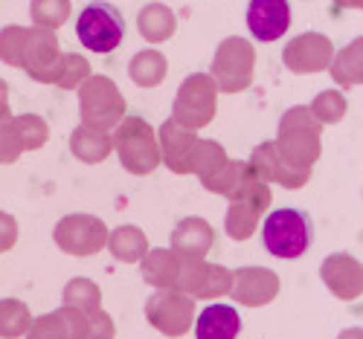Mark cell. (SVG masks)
<instances>
[{
    "instance_id": "6da1fadb",
    "label": "cell",
    "mask_w": 363,
    "mask_h": 339,
    "mask_svg": "<svg viewBox=\"0 0 363 339\" xmlns=\"http://www.w3.org/2000/svg\"><path fill=\"white\" fill-rule=\"evenodd\" d=\"M320 131L323 125L314 119V113L308 108H288L279 119L277 128V151L279 157L294 166V168H314V163L320 160L323 154V142H320Z\"/></svg>"
},
{
    "instance_id": "7a4b0ae2",
    "label": "cell",
    "mask_w": 363,
    "mask_h": 339,
    "mask_svg": "<svg viewBox=\"0 0 363 339\" xmlns=\"http://www.w3.org/2000/svg\"><path fill=\"white\" fill-rule=\"evenodd\" d=\"M116 157L123 163L125 171L145 177L155 171L163 160H160V142H157V131L148 125L143 116H125L111 134Z\"/></svg>"
},
{
    "instance_id": "3957f363",
    "label": "cell",
    "mask_w": 363,
    "mask_h": 339,
    "mask_svg": "<svg viewBox=\"0 0 363 339\" xmlns=\"http://www.w3.org/2000/svg\"><path fill=\"white\" fill-rule=\"evenodd\" d=\"M218 110V84L209 73H192L180 81L172 105V119L189 131H201L216 119Z\"/></svg>"
},
{
    "instance_id": "277c9868",
    "label": "cell",
    "mask_w": 363,
    "mask_h": 339,
    "mask_svg": "<svg viewBox=\"0 0 363 339\" xmlns=\"http://www.w3.org/2000/svg\"><path fill=\"white\" fill-rule=\"evenodd\" d=\"M79 113L82 125L113 131L125 119V96L108 76H90L79 87Z\"/></svg>"
},
{
    "instance_id": "5b68a950",
    "label": "cell",
    "mask_w": 363,
    "mask_h": 339,
    "mask_svg": "<svg viewBox=\"0 0 363 339\" xmlns=\"http://www.w3.org/2000/svg\"><path fill=\"white\" fill-rule=\"evenodd\" d=\"M264 250L274 258H299L311 246V224L299 209H277L264 218L262 226Z\"/></svg>"
},
{
    "instance_id": "8992f818",
    "label": "cell",
    "mask_w": 363,
    "mask_h": 339,
    "mask_svg": "<svg viewBox=\"0 0 363 339\" xmlns=\"http://www.w3.org/2000/svg\"><path fill=\"white\" fill-rule=\"evenodd\" d=\"M253 73H256V50L247 38H224L216 50L213 58V70L209 76L216 79L218 93H241L253 84Z\"/></svg>"
},
{
    "instance_id": "52a82bcc",
    "label": "cell",
    "mask_w": 363,
    "mask_h": 339,
    "mask_svg": "<svg viewBox=\"0 0 363 339\" xmlns=\"http://www.w3.org/2000/svg\"><path fill=\"white\" fill-rule=\"evenodd\" d=\"M76 35L84 50L105 55L113 52L125 38V18L111 4H90L76 21Z\"/></svg>"
},
{
    "instance_id": "ba28073f",
    "label": "cell",
    "mask_w": 363,
    "mask_h": 339,
    "mask_svg": "<svg viewBox=\"0 0 363 339\" xmlns=\"http://www.w3.org/2000/svg\"><path fill=\"white\" fill-rule=\"evenodd\" d=\"M108 232L111 229L105 226L102 218L79 212V214H65V218L55 224L52 241L62 253L76 255V258H87V255H96L105 250Z\"/></svg>"
},
{
    "instance_id": "9c48e42d",
    "label": "cell",
    "mask_w": 363,
    "mask_h": 339,
    "mask_svg": "<svg viewBox=\"0 0 363 339\" xmlns=\"http://www.w3.org/2000/svg\"><path fill=\"white\" fill-rule=\"evenodd\" d=\"M195 299L180 290H155V296L145 301L148 325L169 339L189 333V328L195 325Z\"/></svg>"
},
{
    "instance_id": "30bf717a",
    "label": "cell",
    "mask_w": 363,
    "mask_h": 339,
    "mask_svg": "<svg viewBox=\"0 0 363 339\" xmlns=\"http://www.w3.org/2000/svg\"><path fill=\"white\" fill-rule=\"evenodd\" d=\"M62 47L52 29L41 26H29L26 35V52H23V70L26 76L38 81V84H55V73L62 64Z\"/></svg>"
},
{
    "instance_id": "8fae6325",
    "label": "cell",
    "mask_w": 363,
    "mask_h": 339,
    "mask_svg": "<svg viewBox=\"0 0 363 339\" xmlns=\"http://www.w3.org/2000/svg\"><path fill=\"white\" fill-rule=\"evenodd\" d=\"M331 58H335V44L323 33H302L282 50V64L296 76L323 73L325 67H331Z\"/></svg>"
},
{
    "instance_id": "7c38bea8",
    "label": "cell",
    "mask_w": 363,
    "mask_h": 339,
    "mask_svg": "<svg viewBox=\"0 0 363 339\" xmlns=\"http://www.w3.org/2000/svg\"><path fill=\"white\" fill-rule=\"evenodd\" d=\"M157 142H160V160L166 163L169 171L195 174V157L201 145L198 131H189L184 125H177L174 119H166L157 131Z\"/></svg>"
},
{
    "instance_id": "4fadbf2b",
    "label": "cell",
    "mask_w": 363,
    "mask_h": 339,
    "mask_svg": "<svg viewBox=\"0 0 363 339\" xmlns=\"http://www.w3.org/2000/svg\"><path fill=\"white\" fill-rule=\"evenodd\" d=\"M279 275L267 267H238L233 272V287L230 296L233 301L245 304V307H264L279 296Z\"/></svg>"
},
{
    "instance_id": "5bb4252c",
    "label": "cell",
    "mask_w": 363,
    "mask_h": 339,
    "mask_svg": "<svg viewBox=\"0 0 363 339\" xmlns=\"http://www.w3.org/2000/svg\"><path fill=\"white\" fill-rule=\"evenodd\" d=\"M320 279L343 301H354L363 296V264L349 253H335L320 264Z\"/></svg>"
},
{
    "instance_id": "9a60e30c",
    "label": "cell",
    "mask_w": 363,
    "mask_h": 339,
    "mask_svg": "<svg viewBox=\"0 0 363 339\" xmlns=\"http://www.w3.org/2000/svg\"><path fill=\"white\" fill-rule=\"evenodd\" d=\"M247 166L267 183V186H270V183H279L282 189H302L311 180V168H294V166H288L279 157V151H277L274 142L256 145L253 154H250V160H247Z\"/></svg>"
},
{
    "instance_id": "2e32d148",
    "label": "cell",
    "mask_w": 363,
    "mask_h": 339,
    "mask_svg": "<svg viewBox=\"0 0 363 339\" xmlns=\"http://www.w3.org/2000/svg\"><path fill=\"white\" fill-rule=\"evenodd\" d=\"M291 26V6L288 0H250L247 6V29L262 44L279 41Z\"/></svg>"
},
{
    "instance_id": "e0dca14e",
    "label": "cell",
    "mask_w": 363,
    "mask_h": 339,
    "mask_svg": "<svg viewBox=\"0 0 363 339\" xmlns=\"http://www.w3.org/2000/svg\"><path fill=\"white\" fill-rule=\"evenodd\" d=\"M169 241H172L169 250L177 253L180 258H206V253L213 250V243H216V229L203 218L192 214V218H184L174 224Z\"/></svg>"
},
{
    "instance_id": "ac0fdd59",
    "label": "cell",
    "mask_w": 363,
    "mask_h": 339,
    "mask_svg": "<svg viewBox=\"0 0 363 339\" xmlns=\"http://www.w3.org/2000/svg\"><path fill=\"white\" fill-rule=\"evenodd\" d=\"M241 316L233 311V304L213 301L195 316V336L198 339H238Z\"/></svg>"
},
{
    "instance_id": "d6986e66",
    "label": "cell",
    "mask_w": 363,
    "mask_h": 339,
    "mask_svg": "<svg viewBox=\"0 0 363 339\" xmlns=\"http://www.w3.org/2000/svg\"><path fill=\"white\" fill-rule=\"evenodd\" d=\"M177 270H180V255L172 250H148L140 261L143 282L157 290H174Z\"/></svg>"
},
{
    "instance_id": "ffe728a7",
    "label": "cell",
    "mask_w": 363,
    "mask_h": 339,
    "mask_svg": "<svg viewBox=\"0 0 363 339\" xmlns=\"http://www.w3.org/2000/svg\"><path fill=\"white\" fill-rule=\"evenodd\" d=\"M70 151L73 157L87 163V166H96V163H105L113 151V139L108 131H99V128H87V125H79L73 134H70Z\"/></svg>"
},
{
    "instance_id": "44dd1931",
    "label": "cell",
    "mask_w": 363,
    "mask_h": 339,
    "mask_svg": "<svg viewBox=\"0 0 363 339\" xmlns=\"http://www.w3.org/2000/svg\"><path fill=\"white\" fill-rule=\"evenodd\" d=\"M105 250L123 264H140L151 246H148V238H145V232L140 226L125 224V226H116L113 232H108Z\"/></svg>"
},
{
    "instance_id": "7402d4cb",
    "label": "cell",
    "mask_w": 363,
    "mask_h": 339,
    "mask_svg": "<svg viewBox=\"0 0 363 339\" xmlns=\"http://www.w3.org/2000/svg\"><path fill=\"white\" fill-rule=\"evenodd\" d=\"M137 29L148 44H163L174 35L177 29V18L166 4H148L140 9L137 15Z\"/></svg>"
},
{
    "instance_id": "603a6c76",
    "label": "cell",
    "mask_w": 363,
    "mask_h": 339,
    "mask_svg": "<svg viewBox=\"0 0 363 339\" xmlns=\"http://www.w3.org/2000/svg\"><path fill=\"white\" fill-rule=\"evenodd\" d=\"M328 70H331V79L337 81V87L349 90V87L363 84V38H354L340 52H335Z\"/></svg>"
},
{
    "instance_id": "cb8c5ba5",
    "label": "cell",
    "mask_w": 363,
    "mask_h": 339,
    "mask_svg": "<svg viewBox=\"0 0 363 339\" xmlns=\"http://www.w3.org/2000/svg\"><path fill=\"white\" fill-rule=\"evenodd\" d=\"M166 73H169V61L157 50H140L128 64V76L137 87H157L166 79Z\"/></svg>"
},
{
    "instance_id": "d4e9b609",
    "label": "cell",
    "mask_w": 363,
    "mask_h": 339,
    "mask_svg": "<svg viewBox=\"0 0 363 339\" xmlns=\"http://www.w3.org/2000/svg\"><path fill=\"white\" fill-rule=\"evenodd\" d=\"M262 214L264 212L247 200H230V209L224 214V229L233 241H247V238H253Z\"/></svg>"
},
{
    "instance_id": "484cf974",
    "label": "cell",
    "mask_w": 363,
    "mask_h": 339,
    "mask_svg": "<svg viewBox=\"0 0 363 339\" xmlns=\"http://www.w3.org/2000/svg\"><path fill=\"white\" fill-rule=\"evenodd\" d=\"M33 319L35 316L29 314L26 301H21V299H0V339L26 336Z\"/></svg>"
},
{
    "instance_id": "4316f807",
    "label": "cell",
    "mask_w": 363,
    "mask_h": 339,
    "mask_svg": "<svg viewBox=\"0 0 363 339\" xmlns=\"http://www.w3.org/2000/svg\"><path fill=\"white\" fill-rule=\"evenodd\" d=\"M247 171H250V166H247V160H227V166L218 171V174H213L206 183H201V186L206 189V192H213V195H221V197H235V192L241 189V183H245V177H247Z\"/></svg>"
},
{
    "instance_id": "83f0119b",
    "label": "cell",
    "mask_w": 363,
    "mask_h": 339,
    "mask_svg": "<svg viewBox=\"0 0 363 339\" xmlns=\"http://www.w3.org/2000/svg\"><path fill=\"white\" fill-rule=\"evenodd\" d=\"M62 299L67 307H76V311H96V307H102V290L94 279H84V275H79V279H70L62 290Z\"/></svg>"
},
{
    "instance_id": "f1b7e54d",
    "label": "cell",
    "mask_w": 363,
    "mask_h": 339,
    "mask_svg": "<svg viewBox=\"0 0 363 339\" xmlns=\"http://www.w3.org/2000/svg\"><path fill=\"white\" fill-rule=\"evenodd\" d=\"M70 0H33L29 4V15H33V26H41V29H55L65 26L67 18H70Z\"/></svg>"
},
{
    "instance_id": "f546056e",
    "label": "cell",
    "mask_w": 363,
    "mask_h": 339,
    "mask_svg": "<svg viewBox=\"0 0 363 339\" xmlns=\"http://www.w3.org/2000/svg\"><path fill=\"white\" fill-rule=\"evenodd\" d=\"M26 35H29V26H18V23H9L0 29V61H4V64L23 70Z\"/></svg>"
},
{
    "instance_id": "4dcf8cb0",
    "label": "cell",
    "mask_w": 363,
    "mask_h": 339,
    "mask_svg": "<svg viewBox=\"0 0 363 339\" xmlns=\"http://www.w3.org/2000/svg\"><path fill=\"white\" fill-rule=\"evenodd\" d=\"M308 110L314 113V119L320 122V125H337V122L346 116L349 105H346V96L340 93V90H323V93L314 96Z\"/></svg>"
},
{
    "instance_id": "1f68e13d",
    "label": "cell",
    "mask_w": 363,
    "mask_h": 339,
    "mask_svg": "<svg viewBox=\"0 0 363 339\" xmlns=\"http://www.w3.org/2000/svg\"><path fill=\"white\" fill-rule=\"evenodd\" d=\"M90 76V64L87 58L79 55V52H65L62 55V64H58V73H55V87L62 90H79Z\"/></svg>"
},
{
    "instance_id": "d6a6232c",
    "label": "cell",
    "mask_w": 363,
    "mask_h": 339,
    "mask_svg": "<svg viewBox=\"0 0 363 339\" xmlns=\"http://www.w3.org/2000/svg\"><path fill=\"white\" fill-rule=\"evenodd\" d=\"M227 151L221 148V142L216 139H201L198 145V157H195V174L201 183H206L213 174H218L224 166H227Z\"/></svg>"
},
{
    "instance_id": "836d02e7",
    "label": "cell",
    "mask_w": 363,
    "mask_h": 339,
    "mask_svg": "<svg viewBox=\"0 0 363 339\" xmlns=\"http://www.w3.org/2000/svg\"><path fill=\"white\" fill-rule=\"evenodd\" d=\"M15 125H18L23 151H38L41 145H47L50 125H47L44 116H38V113H21V116H15Z\"/></svg>"
},
{
    "instance_id": "e575fe53",
    "label": "cell",
    "mask_w": 363,
    "mask_h": 339,
    "mask_svg": "<svg viewBox=\"0 0 363 339\" xmlns=\"http://www.w3.org/2000/svg\"><path fill=\"white\" fill-rule=\"evenodd\" d=\"M21 154H23V145L15 125V113L6 108L0 110V166H12Z\"/></svg>"
},
{
    "instance_id": "d590c367",
    "label": "cell",
    "mask_w": 363,
    "mask_h": 339,
    "mask_svg": "<svg viewBox=\"0 0 363 339\" xmlns=\"http://www.w3.org/2000/svg\"><path fill=\"white\" fill-rule=\"evenodd\" d=\"M230 287H233V270H227L221 264H206L203 282L198 290V301H216L221 296H230Z\"/></svg>"
},
{
    "instance_id": "8d00e7d4",
    "label": "cell",
    "mask_w": 363,
    "mask_h": 339,
    "mask_svg": "<svg viewBox=\"0 0 363 339\" xmlns=\"http://www.w3.org/2000/svg\"><path fill=\"white\" fill-rule=\"evenodd\" d=\"M26 339H70L62 311H52L44 316H35L26 331Z\"/></svg>"
},
{
    "instance_id": "74e56055",
    "label": "cell",
    "mask_w": 363,
    "mask_h": 339,
    "mask_svg": "<svg viewBox=\"0 0 363 339\" xmlns=\"http://www.w3.org/2000/svg\"><path fill=\"white\" fill-rule=\"evenodd\" d=\"M87 339H113L116 336V325L111 319V314H105L102 307H96V311H90L87 314Z\"/></svg>"
},
{
    "instance_id": "f35d334b",
    "label": "cell",
    "mask_w": 363,
    "mask_h": 339,
    "mask_svg": "<svg viewBox=\"0 0 363 339\" xmlns=\"http://www.w3.org/2000/svg\"><path fill=\"white\" fill-rule=\"evenodd\" d=\"M18 243V221L9 212H0V253H9Z\"/></svg>"
},
{
    "instance_id": "ab89813d",
    "label": "cell",
    "mask_w": 363,
    "mask_h": 339,
    "mask_svg": "<svg viewBox=\"0 0 363 339\" xmlns=\"http://www.w3.org/2000/svg\"><path fill=\"white\" fill-rule=\"evenodd\" d=\"M9 108V84L0 79V110H6Z\"/></svg>"
},
{
    "instance_id": "60d3db41",
    "label": "cell",
    "mask_w": 363,
    "mask_h": 339,
    "mask_svg": "<svg viewBox=\"0 0 363 339\" xmlns=\"http://www.w3.org/2000/svg\"><path fill=\"white\" fill-rule=\"evenodd\" d=\"M337 339H363V328H346Z\"/></svg>"
},
{
    "instance_id": "b9f144b4",
    "label": "cell",
    "mask_w": 363,
    "mask_h": 339,
    "mask_svg": "<svg viewBox=\"0 0 363 339\" xmlns=\"http://www.w3.org/2000/svg\"><path fill=\"white\" fill-rule=\"evenodd\" d=\"M337 6H346V9H360L363 12V0H335Z\"/></svg>"
}]
</instances>
